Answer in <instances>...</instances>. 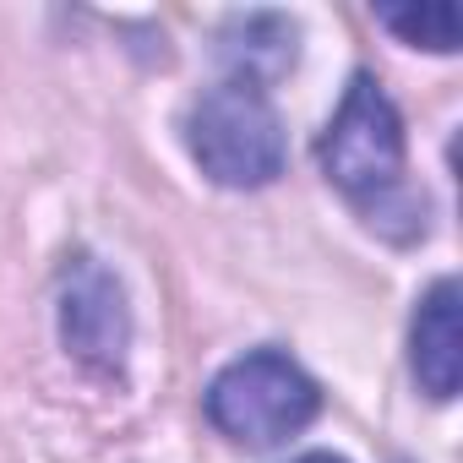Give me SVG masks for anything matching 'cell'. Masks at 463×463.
Wrapping results in <instances>:
<instances>
[{
  "label": "cell",
  "mask_w": 463,
  "mask_h": 463,
  "mask_svg": "<svg viewBox=\"0 0 463 463\" xmlns=\"http://www.w3.org/2000/svg\"><path fill=\"white\" fill-rule=\"evenodd\" d=\"M191 158L218 185H268L284 169V120L268 88L229 77L207 88L191 109Z\"/></svg>",
  "instance_id": "obj_1"
},
{
  "label": "cell",
  "mask_w": 463,
  "mask_h": 463,
  "mask_svg": "<svg viewBox=\"0 0 463 463\" xmlns=\"http://www.w3.org/2000/svg\"><path fill=\"white\" fill-rule=\"evenodd\" d=\"M322 409L317 382L279 349H257L223 365L207 387V420L241 447H279L300 436Z\"/></svg>",
  "instance_id": "obj_2"
},
{
  "label": "cell",
  "mask_w": 463,
  "mask_h": 463,
  "mask_svg": "<svg viewBox=\"0 0 463 463\" xmlns=\"http://www.w3.org/2000/svg\"><path fill=\"white\" fill-rule=\"evenodd\" d=\"M317 153H322L327 180L365 213H382V202L403 191V126L371 77L349 82Z\"/></svg>",
  "instance_id": "obj_3"
},
{
  "label": "cell",
  "mask_w": 463,
  "mask_h": 463,
  "mask_svg": "<svg viewBox=\"0 0 463 463\" xmlns=\"http://www.w3.org/2000/svg\"><path fill=\"white\" fill-rule=\"evenodd\" d=\"M61 338L93 376H120L126 344H131V317H126L120 284L93 257H77L61 279Z\"/></svg>",
  "instance_id": "obj_4"
},
{
  "label": "cell",
  "mask_w": 463,
  "mask_h": 463,
  "mask_svg": "<svg viewBox=\"0 0 463 463\" xmlns=\"http://www.w3.org/2000/svg\"><path fill=\"white\" fill-rule=\"evenodd\" d=\"M414 376L430 398H452L463 376V333H458V279H436L430 295L414 311V338H409Z\"/></svg>",
  "instance_id": "obj_5"
},
{
  "label": "cell",
  "mask_w": 463,
  "mask_h": 463,
  "mask_svg": "<svg viewBox=\"0 0 463 463\" xmlns=\"http://www.w3.org/2000/svg\"><path fill=\"white\" fill-rule=\"evenodd\" d=\"M376 23L392 28L403 44H420L436 55L458 50V6H447V0H436V6H382Z\"/></svg>",
  "instance_id": "obj_6"
},
{
  "label": "cell",
  "mask_w": 463,
  "mask_h": 463,
  "mask_svg": "<svg viewBox=\"0 0 463 463\" xmlns=\"http://www.w3.org/2000/svg\"><path fill=\"white\" fill-rule=\"evenodd\" d=\"M295 463H344V458H333V452H306V458H295Z\"/></svg>",
  "instance_id": "obj_7"
}]
</instances>
